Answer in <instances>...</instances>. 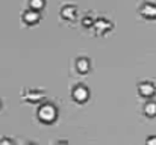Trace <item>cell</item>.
<instances>
[{"instance_id":"6da1fadb","label":"cell","mask_w":156,"mask_h":145,"mask_svg":"<svg viewBox=\"0 0 156 145\" xmlns=\"http://www.w3.org/2000/svg\"><path fill=\"white\" fill-rule=\"evenodd\" d=\"M56 115H58V109H56V106L53 103L46 101V103L40 104V107H38V116L43 121L50 123V121H53L56 118Z\"/></svg>"},{"instance_id":"7a4b0ae2","label":"cell","mask_w":156,"mask_h":145,"mask_svg":"<svg viewBox=\"0 0 156 145\" xmlns=\"http://www.w3.org/2000/svg\"><path fill=\"white\" fill-rule=\"evenodd\" d=\"M71 95H73V98H74L76 101L83 103V101H87L88 97H90V89H88V86H87L85 83H77V85L73 86Z\"/></svg>"},{"instance_id":"3957f363","label":"cell","mask_w":156,"mask_h":145,"mask_svg":"<svg viewBox=\"0 0 156 145\" xmlns=\"http://www.w3.org/2000/svg\"><path fill=\"white\" fill-rule=\"evenodd\" d=\"M138 11H140V14L143 15V17H147V18H155L156 17V3L153 2H143L141 5H140V8H138Z\"/></svg>"},{"instance_id":"277c9868","label":"cell","mask_w":156,"mask_h":145,"mask_svg":"<svg viewBox=\"0 0 156 145\" xmlns=\"http://www.w3.org/2000/svg\"><path fill=\"white\" fill-rule=\"evenodd\" d=\"M40 18H41V12H40V11H35V9H32V8H27V9H24V11L21 12V20H23L24 23H27V24H34V23H37Z\"/></svg>"},{"instance_id":"5b68a950","label":"cell","mask_w":156,"mask_h":145,"mask_svg":"<svg viewBox=\"0 0 156 145\" xmlns=\"http://www.w3.org/2000/svg\"><path fill=\"white\" fill-rule=\"evenodd\" d=\"M93 26H94V29H96L97 33H106L108 30L112 29L114 23H112L111 20L105 18V17H100V18H96V20H94V24H93Z\"/></svg>"},{"instance_id":"8992f818","label":"cell","mask_w":156,"mask_h":145,"mask_svg":"<svg viewBox=\"0 0 156 145\" xmlns=\"http://www.w3.org/2000/svg\"><path fill=\"white\" fill-rule=\"evenodd\" d=\"M155 91H156L155 85H153V82H150V80H141V82L138 83V92H140L141 95L152 97L155 94Z\"/></svg>"},{"instance_id":"52a82bcc","label":"cell","mask_w":156,"mask_h":145,"mask_svg":"<svg viewBox=\"0 0 156 145\" xmlns=\"http://www.w3.org/2000/svg\"><path fill=\"white\" fill-rule=\"evenodd\" d=\"M59 12H61V17H64L67 20H73L77 14V6L73 5V3H65V5L61 6Z\"/></svg>"},{"instance_id":"ba28073f","label":"cell","mask_w":156,"mask_h":145,"mask_svg":"<svg viewBox=\"0 0 156 145\" xmlns=\"http://www.w3.org/2000/svg\"><path fill=\"white\" fill-rule=\"evenodd\" d=\"M24 98L26 100H29V101H38V100H41L43 95H44V91L43 89H38V88H30V89H27V91H24Z\"/></svg>"},{"instance_id":"9c48e42d","label":"cell","mask_w":156,"mask_h":145,"mask_svg":"<svg viewBox=\"0 0 156 145\" xmlns=\"http://www.w3.org/2000/svg\"><path fill=\"white\" fill-rule=\"evenodd\" d=\"M76 68L79 73H87L90 70V57L87 56H79L76 59Z\"/></svg>"},{"instance_id":"30bf717a","label":"cell","mask_w":156,"mask_h":145,"mask_svg":"<svg viewBox=\"0 0 156 145\" xmlns=\"http://www.w3.org/2000/svg\"><path fill=\"white\" fill-rule=\"evenodd\" d=\"M144 112L147 115H156V101L155 100H149L144 103Z\"/></svg>"},{"instance_id":"8fae6325","label":"cell","mask_w":156,"mask_h":145,"mask_svg":"<svg viewBox=\"0 0 156 145\" xmlns=\"http://www.w3.org/2000/svg\"><path fill=\"white\" fill-rule=\"evenodd\" d=\"M46 5V0H29V8L35 9V11H41Z\"/></svg>"},{"instance_id":"7c38bea8","label":"cell","mask_w":156,"mask_h":145,"mask_svg":"<svg viewBox=\"0 0 156 145\" xmlns=\"http://www.w3.org/2000/svg\"><path fill=\"white\" fill-rule=\"evenodd\" d=\"M82 24L83 26H93L94 24V20H93V14H88L82 18Z\"/></svg>"},{"instance_id":"4fadbf2b","label":"cell","mask_w":156,"mask_h":145,"mask_svg":"<svg viewBox=\"0 0 156 145\" xmlns=\"http://www.w3.org/2000/svg\"><path fill=\"white\" fill-rule=\"evenodd\" d=\"M147 145H156V136L147 138Z\"/></svg>"},{"instance_id":"5bb4252c","label":"cell","mask_w":156,"mask_h":145,"mask_svg":"<svg viewBox=\"0 0 156 145\" xmlns=\"http://www.w3.org/2000/svg\"><path fill=\"white\" fill-rule=\"evenodd\" d=\"M2 145H12V141L8 139V138H3L2 139Z\"/></svg>"},{"instance_id":"9a60e30c","label":"cell","mask_w":156,"mask_h":145,"mask_svg":"<svg viewBox=\"0 0 156 145\" xmlns=\"http://www.w3.org/2000/svg\"><path fill=\"white\" fill-rule=\"evenodd\" d=\"M56 145H68V144H67V141H58Z\"/></svg>"},{"instance_id":"2e32d148","label":"cell","mask_w":156,"mask_h":145,"mask_svg":"<svg viewBox=\"0 0 156 145\" xmlns=\"http://www.w3.org/2000/svg\"><path fill=\"white\" fill-rule=\"evenodd\" d=\"M26 145H34V144H32V142H29V144H26Z\"/></svg>"},{"instance_id":"e0dca14e","label":"cell","mask_w":156,"mask_h":145,"mask_svg":"<svg viewBox=\"0 0 156 145\" xmlns=\"http://www.w3.org/2000/svg\"><path fill=\"white\" fill-rule=\"evenodd\" d=\"M0 106H2V101H0Z\"/></svg>"}]
</instances>
